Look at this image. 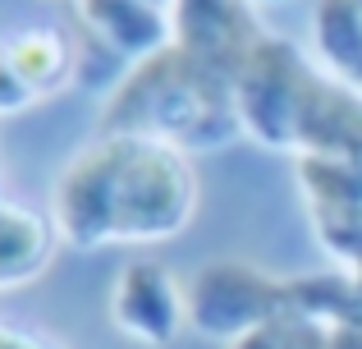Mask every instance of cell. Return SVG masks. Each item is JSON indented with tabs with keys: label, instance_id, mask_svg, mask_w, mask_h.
Masks as SVG:
<instances>
[{
	"label": "cell",
	"instance_id": "277c9868",
	"mask_svg": "<svg viewBox=\"0 0 362 349\" xmlns=\"http://www.w3.org/2000/svg\"><path fill=\"white\" fill-rule=\"evenodd\" d=\"M317 64L289 42V37H266L252 51V60L239 74V120L243 138L293 156V125H298L303 88H308Z\"/></svg>",
	"mask_w": 362,
	"mask_h": 349
},
{
	"label": "cell",
	"instance_id": "9c48e42d",
	"mask_svg": "<svg viewBox=\"0 0 362 349\" xmlns=\"http://www.w3.org/2000/svg\"><path fill=\"white\" fill-rule=\"evenodd\" d=\"M110 322L138 345H170L188 326V290L165 262L133 258L110 285Z\"/></svg>",
	"mask_w": 362,
	"mask_h": 349
},
{
	"label": "cell",
	"instance_id": "4fadbf2b",
	"mask_svg": "<svg viewBox=\"0 0 362 349\" xmlns=\"http://www.w3.org/2000/svg\"><path fill=\"white\" fill-rule=\"evenodd\" d=\"M326 349H362V322H344V326H330Z\"/></svg>",
	"mask_w": 362,
	"mask_h": 349
},
{
	"label": "cell",
	"instance_id": "52a82bcc",
	"mask_svg": "<svg viewBox=\"0 0 362 349\" xmlns=\"http://www.w3.org/2000/svg\"><path fill=\"white\" fill-rule=\"evenodd\" d=\"M298 193L321 248L339 267H362V166L339 156H298Z\"/></svg>",
	"mask_w": 362,
	"mask_h": 349
},
{
	"label": "cell",
	"instance_id": "8fae6325",
	"mask_svg": "<svg viewBox=\"0 0 362 349\" xmlns=\"http://www.w3.org/2000/svg\"><path fill=\"white\" fill-rule=\"evenodd\" d=\"M312 37L330 74L362 92V0H317Z\"/></svg>",
	"mask_w": 362,
	"mask_h": 349
},
{
	"label": "cell",
	"instance_id": "7a4b0ae2",
	"mask_svg": "<svg viewBox=\"0 0 362 349\" xmlns=\"http://www.w3.org/2000/svg\"><path fill=\"white\" fill-rule=\"evenodd\" d=\"M101 134H142L188 156L221 152L243 138L239 83L170 42L165 51L129 64L106 92Z\"/></svg>",
	"mask_w": 362,
	"mask_h": 349
},
{
	"label": "cell",
	"instance_id": "30bf717a",
	"mask_svg": "<svg viewBox=\"0 0 362 349\" xmlns=\"http://www.w3.org/2000/svg\"><path fill=\"white\" fill-rule=\"evenodd\" d=\"M55 221L33 207L14 202L5 193V175H0V294L37 280L55 258Z\"/></svg>",
	"mask_w": 362,
	"mask_h": 349
},
{
	"label": "cell",
	"instance_id": "7c38bea8",
	"mask_svg": "<svg viewBox=\"0 0 362 349\" xmlns=\"http://www.w3.org/2000/svg\"><path fill=\"white\" fill-rule=\"evenodd\" d=\"M326 336H330L326 322L284 308V313H275L271 322H262L247 336H239L230 349H326Z\"/></svg>",
	"mask_w": 362,
	"mask_h": 349
},
{
	"label": "cell",
	"instance_id": "3957f363",
	"mask_svg": "<svg viewBox=\"0 0 362 349\" xmlns=\"http://www.w3.org/2000/svg\"><path fill=\"white\" fill-rule=\"evenodd\" d=\"M284 308H289V276H271L243 258H211L188 280V326L206 341L234 345Z\"/></svg>",
	"mask_w": 362,
	"mask_h": 349
},
{
	"label": "cell",
	"instance_id": "ba28073f",
	"mask_svg": "<svg viewBox=\"0 0 362 349\" xmlns=\"http://www.w3.org/2000/svg\"><path fill=\"white\" fill-rule=\"evenodd\" d=\"M266 37L257 0H175V46L234 83Z\"/></svg>",
	"mask_w": 362,
	"mask_h": 349
},
{
	"label": "cell",
	"instance_id": "5b68a950",
	"mask_svg": "<svg viewBox=\"0 0 362 349\" xmlns=\"http://www.w3.org/2000/svg\"><path fill=\"white\" fill-rule=\"evenodd\" d=\"M78 18V51L97 55L110 79L175 42V0H69Z\"/></svg>",
	"mask_w": 362,
	"mask_h": 349
},
{
	"label": "cell",
	"instance_id": "6da1fadb",
	"mask_svg": "<svg viewBox=\"0 0 362 349\" xmlns=\"http://www.w3.org/2000/svg\"><path fill=\"white\" fill-rule=\"evenodd\" d=\"M197 212L193 156L142 134H97L64 161L51 221L69 248L175 239Z\"/></svg>",
	"mask_w": 362,
	"mask_h": 349
},
{
	"label": "cell",
	"instance_id": "5bb4252c",
	"mask_svg": "<svg viewBox=\"0 0 362 349\" xmlns=\"http://www.w3.org/2000/svg\"><path fill=\"white\" fill-rule=\"evenodd\" d=\"M257 5H289V0H257Z\"/></svg>",
	"mask_w": 362,
	"mask_h": 349
},
{
	"label": "cell",
	"instance_id": "8992f818",
	"mask_svg": "<svg viewBox=\"0 0 362 349\" xmlns=\"http://www.w3.org/2000/svg\"><path fill=\"white\" fill-rule=\"evenodd\" d=\"M78 79V42L51 23H28L0 37V120L23 115Z\"/></svg>",
	"mask_w": 362,
	"mask_h": 349
}]
</instances>
